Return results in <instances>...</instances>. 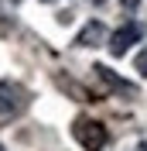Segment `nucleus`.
<instances>
[{
  "mask_svg": "<svg viewBox=\"0 0 147 151\" xmlns=\"http://www.w3.org/2000/svg\"><path fill=\"white\" fill-rule=\"evenodd\" d=\"M10 4H21V0H10Z\"/></svg>",
  "mask_w": 147,
  "mask_h": 151,
  "instance_id": "nucleus-12",
  "label": "nucleus"
},
{
  "mask_svg": "<svg viewBox=\"0 0 147 151\" xmlns=\"http://www.w3.org/2000/svg\"><path fill=\"white\" fill-rule=\"evenodd\" d=\"M137 151H147V144H137Z\"/></svg>",
  "mask_w": 147,
  "mask_h": 151,
  "instance_id": "nucleus-9",
  "label": "nucleus"
},
{
  "mask_svg": "<svg viewBox=\"0 0 147 151\" xmlns=\"http://www.w3.org/2000/svg\"><path fill=\"white\" fill-rule=\"evenodd\" d=\"M0 151H4V144H0Z\"/></svg>",
  "mask_w": 147,
  "mask_h": 151,
  "instance_id": "nucleus-13",
  "label": "nucleus"
},
{
  "mask_svg": "<svg viewBox=\"0 0 147 151\" xmlns=\"http://www.w3.org/2000/svg\"><path fill=\"white\" fill-rule=\"evenodd\" d=\"M103 38H106V24H103V21H89V24L75 35V48H96Z\"/></svg>",
  "mask_w": 147,
  "mask_h": 151,
  "instance_id": "nucleus-5",
  "label": "nucleus"
},
{
  "mask_svg": "<svg viewBox=\"0 0 147 151\" xmlns=\"http://www.w3.org/2000/svg\"><path fill=\"white\" fill-rule=\"evenodd\" d=\"M72 134L86 151H103V144H106V127L99 120H89V117H79L72 124Z\"/></svg>",
  "mask_w": 147,
  "mask_h": 151,
  "instance_id": "nucleus-2",
  "label": "nucleus"
},
{
  "mask_svg": "<svg viewBox=\"0 0 147 151\" xmlns=\"http://www.w3.org/2000/svg\"><path fill=\"white\" fill-rule=\"evenodd\" d=\"M120 7L130 14V10H137V7H140V0H120Z\"/></svg>",
  "mask_w": 147,
  "mask_h": 151,
  "instance_id": "nucleus-7",
  "label": "nucleus"
},
{
  "mask_svg": "<svg viewBox=\"0 0 147 151\" xmlns=\"http://www.w3.org/2000/svg\"><path fill=\"white\" fill-rule=\"evenodd\" d=\"M41 4H51V0H41Z\"/></svg>",
  "mask_w": 147,
  "mask_h": 151,
  "instance_id": "nucleus-11",
  "label": "nucleus"
},
{
  "mask_svg": "<svg viewBox=\"0 0 147 151\" xmlns=\"http://www.w3.org/2000/svg\"><path fill=\"white\" fill-rule=\"evenodd\" d=\"M89 4H96V7H99V4H103V0H89Z\"/></svg>",
  "mask_w": 147,
  "mask_h": 151,
  "instance_id": "nucleus-10",
  "label": "nucleus"
},
{
  "mask_svg": "<svg viewBox=\"0 0 147 151\" xmlns=\"http://www.w3.org/2000/svg\"><path fill=\"white\" fill-rule=\"evenodd\" d=\"M92 72H96V79H99L106 89H113V93H120V96H130V100L137 96V86L127 83V79H120V76L113 72L110 65H92Z\"/></svg>",
  "mask_w": 147,
  "mask_h": 151,
  "instance_id": "nucleus-4",
  "label": "nucleus"
},
{
  "mask_svg": "<svg viewBox=\"0 0 147 151\" xmlns=\"http://www.w3.org/2000/svg\"><path fill=\"white\" fill-rule=\"evenodd\" d=\"M133 69H137V72H140V76L147 79V45H144V48L137 52V58H133Z\"/></svg>",
  "mask_w": 147,
  "mask_h": 151,
  "instance_id": "nucleus-6",
  "label": "nucleus"
},
{
  "mask_svg": "<svg viewBox=\"0 0 147 151\" xmlns=\"http://www.w3.org/2000/svg\"><path fill=\"white\" fill-rule=\"evenodd\" d=\"M72 17H75L72 10H62V14H58V24H72Z\"/></svg>",
  "mask_w": 147,
  "mask_h": 151,
  "instance_id": "nucleus-8",
  "label": "nucleus"
},
{
  "mask_svg": "<svg viewBox=\"0 0 147 151\" xmlns=\"http://www.w3.org/2000/svg\"><path fill=\"white\" fill-rule=\"evenodd\" d=\"M140 38H144V28H140L137 21H127L123 28H116L113 31V38H110V55H127L130 52V45H137Z\"/></svg>",
  "mask_w": 147,
  "mask_h": 151,
  "instance_id": "nucleus-3",
  "label": "nucleus"
},
{
  "mask_svg": "<svg viewBox=\"0 0 147 151\" xmlns=\"http://www.w3.org/2000/svg\"><path fill=\"white\" fill-rule=\"evenodd\" d=\"M28 110V89L10 79H0V120H10Z\"/></svg>",
  "mask_w": 147,
  "mask_h": 151,
  "instance_id": "nucleus-1",
  "label": "nucleus"
}]
</instances>
